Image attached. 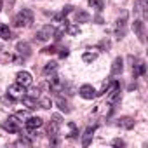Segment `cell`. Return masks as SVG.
Listing matches in <instances>:
<instances>
[{"label": "cell", "instance_id": "6da1fadb", "mask_svg": "<svg viewBox=\"0 0 148 148\" xmlns=\"http://www.w3.org/2000/svg\"><path fill=\"white\" fill-rule=\"evenodd\" d=\"M33 23V12L30 9H23L16 18H14V26L18 28H28Z\"/></svg>", "mask_w": 148, "mask_h": 148}, {"label": "cell", "instance_id": "7a4b0ae2", "mask_svg": "<svg viewBox=\"0 0 148 148\" xmlns=\"http://www.w3.org/2000/svg\"><path fill=\"white\" fill-rule=\"evenodd\" d=\"M2 129L14 134V132H19V131H21V124H19L18 117L14 115V117H9V119H5V120L2 122Z\"/></svg>", "mask_w": 148, "mask_h": 148}, {"label": "cell", "instance_id": "3957f363", "mask_svg": "<svg viewBox=\"0 0 148 148\" xmlns=\"http://www.w3.org/2000/svg\"><path fill=\"white\" fill-rule=\"evenodd\" d=\"M125 33H127V14H124L122 18H119L117 19V26H115V37L119 40L124 38Z\"/></svg>", "mask_w": 148, "mask_h": 148}, {"label": "cell", "instance_id": "277c9868", "mask_svg": "<svg viewBox=\"0 0 148 148\" xmlns=\"http://www.w3.org/2000/svg\"><path fill=\"white\" fill-rule=\"evenodd\" d=\"M106 92H108V103H112V105L117 103L120 99V86H119V82H112Z\"/></svg>", "mask_w": 148, "mask_h": 148}, {"label": "cell", "instance_id": "5b68a950", "mask_svg": "<svg viewBox=\"0 0 148 148\" xmlns=\"http://www.w3.org/2000/svg\"><path fill=\"white\" fill-rule=\"evenodd\" d=\"M7 94L11 96V98H14V99H21L25 94H26V91H25V86H21V84H12V86H9V89H7Z\"/></svg>", "mask_w": 148, "mask_h": 148}, {"label": "cell", "instance_id": "8992f818", "mask_svg": "<svg viewBox=\"0 0 148 148\" xmlns=\"http://www.w3.org/2000/svg\"><path fill=\"white\" fill-rule=\"evenodd\" d=\"M59 127H61V117H59V115H52V120H51V124H49V127H47V134H49V138L58 136Z\"/></svg>", "mask_w": 148, "mask_h": 148}, {"label": "cell", "instance_id": "52a82bcc", "mask_svg": "<svg viewBox=\"0 0 148 148\" xmlns=\"http://www.w3.org/2000/svg\"><path fill=\"white\" fill-rule=\"evenodd\" d=\"M16 54L25 61L30 54H32V49H30V44L28 42H18V45H16Z\"/></svg>", "mask_w": 148, "mask_h": 148}, {"label": "cell", "instance_id": "ba28073f", "mask_svg": "<svg viewBox=\"0 0 148 148\" xmlns=\"http://www.w3.org/2000/svg\"><path fill=\"white\" fill-rule=\"evenodd\" d=\"M79 94H80L84 99H94V98L98 96L96 89H94L92 86H89V84H84V86L79 89Z\"/></svg>", "mask_w": 148, "mask_h": 148}, {"label": "cell", "instance_id": "9c48e42d", "mask_svg": "<svg viewBox=\"0 0 148 148\" xmlns=\"http://www.w3.org/2000/svg\"><path fill=\"white\" fill-rule=\"evenodd\" d=\"M52 33H54V28H52L51 25H47V26H44L42 30H38L37 40H38V42H45V40H49V38L52 37Z\"/></svg>", "mask_w": 148, "mask_h": 148}, {"label": "cell", "instance_id": "30bf717a", "mask_svg": "<svg viewBox=\"0 0 148 148\" xmlns=\"http://www.w3.org/2000/svg\"><path fill=\"white\" fill-rule=\"evenodd\" d=\"M42 125H44V120H42L40 117H28L26 122H25V127H26L28 131H35V129H38V127H42Z\"/></svg>", "mask_w": 148, "mask_h": 148}, {"label": "cell", "instance_id": "8fae6325", "mask_svg": "<svg viewBox=\"0 0 148 148\" xmlns=\"http://www.w3.org/2000/svg\"><path fill=\"white\" fill-rule=\"evenodd\" d=\"M16 82L18 84H21V86H30L32 82H33V79H32V73L30 71H19L18 75H16Z\"/></svg>", "mask_w": 148, "mask_h": 148}, {"label": "cell", "instance_id": "7c38bea8", "mask_svg": "<svg viewBox=\"0 0 148 148\" xmlns=\"http://www.w3.org/2000/svg\"><path fill=\"white\" fill-rule=\"evenodd\" d=\"M132 30L136 32L139 42H145V23H143L141 19H136V21L132 23Z\"/></svg>", "mask_w": 148, "mask_h": 148}, {"label": "cell", "instance_id": "4fadbf2b", "mask_svg": "<svg viewBox=\"0 0 148 148\" xmlns=\"http://www.w3.org/2000/svg\"><path fill=\"white\" fill-rule=\"evenodd\" d=\"M124 70V59L122 58H115L112 63V75H120Z\"/></svg>", "mask_w": 148, "mask_h": 148}, {"label": "cell", "instance_id": "5bb4252c", "mask_svg": "<svg viewBox=\"0 0 148 148\" xmlns=\"http://www.w3.org/2000/svg\"><path fill=\"white\" fill-rule=\"evenodd\" d=\"M94 131H96V125H92V127H87V129H86L84 138H82V146H89V145H91L92 136H94Z\"/></svg>", "mask_w": 148, "mask_h": 148}, {"label": "cell", "instance_id": "9a60e30c", "mask_svg": "<svg viewBox=\"0 0 148 148\" xmlns=\"http://www.w3.org/2000/svg\"><path fill=\"white\" fill-rule=\"evenodd\" d=\"M146 73V64L143 61H138V64H132V75L134 77H141Z\"/></svg>", "mask_w": 148, "mask_h": 148}, {"label": "cell", "instance_id": "2e32d148", "mask_svg": "<svg viewBox=\"0 0 148 148\" xmlns=\"http://www.w3.org/2000/svg\"><path fill=\"white\" fill-rule=\"evenodd\" d=\"M119 127H122V129H132L134 127V119H131V117H122V119H119Z\"/></svg>", "mask_w": 148, "mask_h": 148}, {"label": "cell", "instance_id": "e0dca14e", "mask_svg": "<svg viewBox=\"0 0 148 148\" xmlns=\"http://www.w3.org/2000/svg\"><path fill=\"white\" fill-rule=\"evenodd\" d=\"M21 99H23V103H25V105H26V106H28L30 110H35V108L38 106V101H37V98H32V96L25 94V96H23Z\"/></svg>", "mask_w": 148, "mask_h": 148}, {"label": "cell", "instance_id": "ac0fdd59", "mask_svg": "<svg viewBox=\"0 0 148 148\" xmlns=\"http://www.w3.org/2000/svg\"><path fill=\"white\" fill-rule=\"evenodd\" d=\"M56 105H58V108L61 110V112H64V113H70V105H68V101L66 99H63L61 96H58V99H56Z\"/></svg>", "mask_w": 148, "mask_h": 148}, {"label": "cell", "instance_id": "d6986e66", "mask_svg": "<svg viewBox=\"0 0 148 148\" xmlns=\"http://www.w3.org/2000/svg\"><path fill=\"white\" fill-rule=\"evenodd\" d=\"M56 70H58V63L56 61H49L44 66V75H51V73H54Z\"/></svg>", "mask_w": 148, "mask_h": 148}, {"label": "cell", "instance_id": "ffe728a7", "mask_svg": "<svg viewBox=\"0 0 148 148\" xmlns=\"http://www.w3.org/2000/svg\"><path fill=\"white\" fill-rule=\"evenodd\" d=\"M0 37H2L4 40L12 38V37H11V28H9L7 25H4V23H0Z\"/></svg>", "mask_w": 148, "mask_h": 148}, {"label": "cell", "instance_id": "44dd1931", "mask_svg": "<svg viewBox=\"0 0 148 148\" xmlns=\"http://www.w3.org/2000/svg\"><path fill=\"white\" fill-rule=\"evenodd\" d=\"M75 21L77 23H87L89 21V14L86 11H77L75 12Z\"/></svg>", "mask_w": 148, "mask_h": 148}, {"label": "cell", "instance_id": "7402d4cb", "mask_svg": "<svg viewBox=\"0 0 148 148\" xmlns=\"http://www.w3.org/2000/svg\"><path fill=\"white\" fill-rule=\"evenodd\" d=\"M63 86V82H61V79L58 77V75H52L51 79H49V87L51 89H59Z\"/></svg>", "mask_w": 148, "mask_h": 148}, {"label": "cell", "instance_id": "603a6c76", "mask_svg": "<svg viewBox=\"0 0 148 148\" xmlns=\"http://www.w3.org/2000/svg\"><path fill=\"white\" fill-rule=\"evenodd\" d=\"M89 5L96 11H103L105 7V0H89Z\"/></svg>", "mask_w": 148, "mask_h": 148}, {"label": "cell", "instance_id": "cb8c5ba5", "mask_svg": "<svg viewBox=\"0 0 148 148\" xmlns=\"http://www.w3.org/2000/svg\"><path fill=\"white\" fill-rule=\"evenodd\" d=\"M64 32H68L70 35H77V33L80 32V28H79L77 25H68V23H66V25H64Z\"/></svg>", "mask_w": 148, "mask_h": 148}, {"label": "cell", "instance_id": "d4e9b609", "mask_svg": "<svg viewBox=\"0 0 148 148\" xmlns=\"http://www.w3.org/2000/svg\"><path fill=\"white\" fill-rule=\"evenodd\" d=\"M38 106H40V108H45V110H49V108L52 106V101H51L49 98H42V99L38 101Z\"/></svg>", "mask_w": 148, "mask_h": 148}, {"label": "cell", "instance_id": "484cf974", "mask_svg": "<svg viewBox=\"0 0 148 148\" xmlns=\"http://www.w3.org/2000/svg\"><path fill=\"white\" fill-rule=\"evenodd\" d=\"M68 127H70V134H68V138H77V134H79V131H77V125L75 124H73V122H70L68 124Z\"/></svg>", "mask_w": 148, "mask_h": 148}, {"label": "cell", "instance_id": "4316f807", "mask_svg": "<svg viewBox=\"0 0 148 148\" xmlns=\"http://www.w3.org/2000/svg\"><path fill=\"white\" fill-rule=\"evenodd\" d=\"M16 145H18V146H32V145H33V141H32V139H28V138H19V139L16 141Z\"/></svg>", "mask_w": 148, "mask_h": 148}, {"label": "cell", "instance_id": "83f0119b", "mask_svg": "<svg viewBox=\"0 0 148 148\" xmlns=\"http://www.w3.org/2000/svg\"><path fill=\"white\" fill-rule=\"evenodd\" d=\"M96 58H98V56H96L94 52H84V56H82V59H84L86 63H92Z\"/></svg>", "mask_w": 148, "mask_h": 148}, {"label": "cell", "instance_id": "f1b7e54d", "mask_svg": "<svg viewBox=\"0 0 148 148\" xmlns=\"http://www.w3.org/2000/svg\"><path fill=\"white\" fill-rule=\"evenodd\" d=\"M42 52H45V54H54L56 52V45H51V47H45Z\"/></svg>", "mask_w": 148, "mask_h": 148}, {"label": "cell", "instance_id": "f546056e", "mask_svg": "<svg viewBox=\"0 0 148 148\" xmlns=\"http://www.w3.org/2000/svg\"><path fill=\"white\" fill-rule=\"evenodd\" d=\"M38 89L37 87H33V89H30V92H28V96H32V98H38Z\"/></svg>", "mask_w": 148, "mask_h": 148}, {"label": "cell", "instance_id": "4dcf8cb0", "mask_svg": "<svg viewBox=\"0 0 148 148\" xmlns=\"http://www.w3.org/2000/svg\"><path fill=\"white\" fill-rule=\"evenodd\" d=\"M16 117H18V119H28L30 115H28V112H25V110H21V112H18V113H16Z\"/></svg>", "mask_w": 148, "mask_h": 148}, {"label": "cell", "instance_id": "1f68e13d", "mask_svg": "<svg viewBox=\"0 0 148 148\" xmlns=\"http://www.w3.org/2000/svg\"><path fill=\"white\" fill-rule=\"evenodd\" d=\"M71 9H73V7H71V5H66V7H64V9H63V11H61V14H63V18H64V16H66V14H70V12H71Z\"/></svg>", "mask_w": 148, "mask_h": 148}, {"label": "cell", "instance_id": "d6a6232c", "mask_svg": "<svg viewBox=\"0 0 148 148\" xmlns=\"http://www.w3.org/2000/svg\"><path fill=\"white\" fill-rule=\"evenodd\" d=\"M124 145H125V143H124L122 139H115V141H113V146H124Z\"/></svg>", "mask_w": 148, "mask_h": 148}, {"label": "cell", "instance_id": "836d02e7", "mask_svg": "<svg viewBox=\"0 0 148 148\" xmlns=\"http://www.w3.org/2000/svg\"><path fill=\"white\" fill-rule=\"evenodd\" d=\"M59 56H61V58H66V56H68V49H61Z\"/></svg>", "mask_w": 148, "mask_h": 148}]
</instances>
